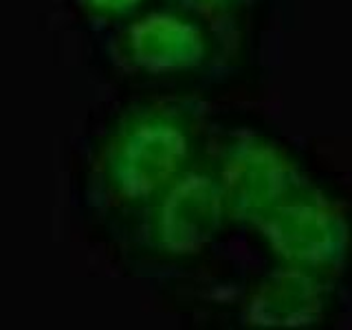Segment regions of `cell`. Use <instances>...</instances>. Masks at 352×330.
Here are the masks:
<instances>
[{"mask_svg":"<svg viewBox=\"0 0 352 330\" xmlns=\"http://www.w3.org/2000/svg\"><path fill=\"white\" fill-rule=\"evenodd\" d=\"M273 262L335 275L352 251V223L322 185L308 179L253 231Z\"/></svg>","mask_w":352,"mask_h":330,"instance_id":"obj_3","label":"cell"},{"mask_svg":"<svg viewBox=\"0 0 352 330\" xmlns=\"http://www.w3.org/2000/svg\"><path fill=\"white\" fill-rule=\"evenodd\" d=\"M253 3L256 0H170V5L196 16L214 31L231 27Z\"/></svg>","mask_w":352,"mask_h":330,"instance_id":"obj_7","label":"cell"},{"mask_svg":"<svg viewBox=\"0 0 352 330\" xmlns=\"http://www.w3.org/2000/svg\"><path fill=\"white\" fill-rule=\"evenodd\" d=\"M335 275L273 262L242 302L240 319L253 330H306L326 319Z\"/></svg>","mask_w":352,"mask_h":330,"instance_id":"obj_6","label":"cell"},{"mask_svg":"<svg viewBox=\"0 0 352 330\" xmlns=\"http://www.w3.org/2000/svg\"><path fill=\"white\" fill-rule=\"evenodd\" d=\"M207 106L196 97H165L132 106L99 148L95 176L110 203L141 209L205 150Z\"/></svg>","mask_w":352,"mask_h":330,"instance_id":"obj_1","label":"cell"},{"mask_svg":"<svg viewBox=\"0 0 352 330\" xmlns=\"http://www.w3.org/2000/svg\"><path fill=\"white\" fill-rule=\"evenodd\" d=\"M150 0H77V5L93 22L108 25V22H124L137 11L146 9Z\"/></svg>","mask_w":352,"mask_h":330,"instance_id":"obj_8","label":"cell"},{"mask_svg":"<svg viewBox=\"0 0 352 330\" xmlns=\"http://www.w3.org/2000/svg\"><path fill=\"white\" fill-rule=\"evenodd\" d=\"M229 225L256 231L275 207L311 176L282 143L253 130H236L212 146Z\"/></svg>","mask_w":352,"mask_h":330,"instance_id":"obj_4","label":"cell"},{"mask_svg":"<svg viewBox=\"0 0 352 330\" xmlns=\"http://www.w3.org/2000/svg\"><path fill=\"white\" fill-rule=\"evenodd\" d=\"M139 212L141 242L157 258L187 260L212 247L229 227L212 146Z\"/></svg>","mask_w":352,"mask_h":330,"instance_id":"obj_2","label":"cell"},{"mask_svg":"<svg viewBox=\"0 0 352 330\" xmlns=\"http://www.w3.org/2000/svg\"><path fill=\"white\" fill-rule=\"evenodd\" d=\"M113 51L130 73L190 75L214 58V29L176 5L141 9L124 20Z\"/></svg>","mask_w":352,"mask_h":330,"instance_id":"obj_5","label":"cell"}]
</instances>
